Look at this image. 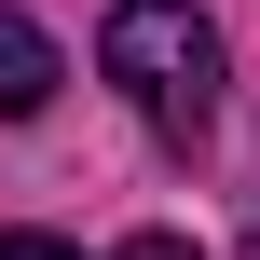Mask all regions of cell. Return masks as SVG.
<instances>
[{
  "label": "cell",
  "instance_id": "2",
  "mask_svg": "<svg viewBox=\"0 0 260 260\" xmlns=\"http://www.w3.org/2000/svg\"><path fill=\"white\" fill-rule=\"evenodd\" d=\"M41 96H55V41H41L27 14H0V123H27Z\"/></svg>",
  "mask_w": 260,
  "mask_h": 260
},
{
  "label": "cell",
  "instance_id": "4",
  "mask_svg": "<svg viewBox=\"0 0 260 260\" xmlns=\"http://www.w3.org/2000/svg\"><path fill=\"white\" fill-rule=\"evenodd\" d=\"M110 260H192V247H178V233H137V247H110Z\"/></svg>",
  "mask_w": 260,
  "mask_h": 260
},
{
  "label": "cell",
  "instance_id": "1",
  "mask_svg": "<svg viewBox=\"0 0 260 260\" xmlns=\"http://www.w3.org/2000/svg\"><path fill=\"white\" fill-rule=\"evenodd\" d=\"M96 69L123 82V110L165 137V151H206V123H219V27L192 14V0H123L110 14V41H96Z\"/></svg>",
  "mask_w": 260,
  "mask_h": 260
},
{
  "label": "cell",
  "instance_id": "3",
  "mask_svg": "<svg viewBox=\"0 0 260 260\" xmlns=\"http://www.w3.org/2000/svg\"><path fill=\"white\" fill-rule=\"evenodd\" d=\"M0 260H82V247H55V233H0Z\"/></svg>",
  "mask_w": 260,
  "mask_h": 260
},
{
  "label": "cell",
  "instance_id": "5",
  "mask_svg": "<svg viewBox=\"0 0 260 260\" xmlns=\"http://www.w3.org/2000/svg\"><path fill=\"white\" fill-rule=\"evenodd\" d=\"M247 260H260V247H247Z\"/></svg>",
  "mask_w": 260,
  "mask_h": 260
}]
</instances>
